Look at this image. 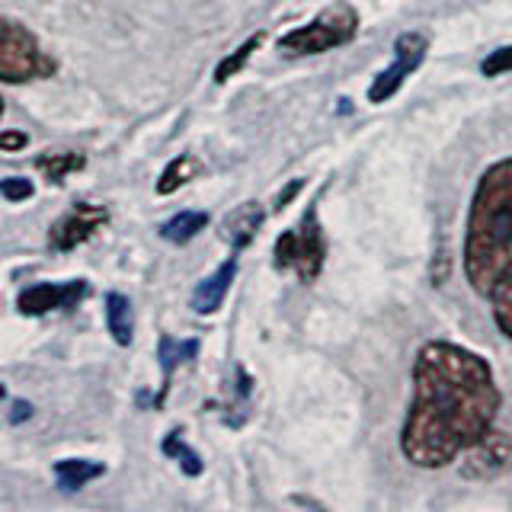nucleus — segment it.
<instances>
[{"mask_svg": "<svg viewBox=\"0 0 512 512\" xmlns=\"http://www.w3.org/2000/svg\"><path fill=\"white\" fill-rule=\"evenodd\" d=\"M496 410L500 388L487 359L464 346L432 340L416 356L413 404L400 432V452L416 468H445L487 436Z\"/></svg>", "mask_w": 512, "mask_h": 512, "instance_id": "f257e3e1", "label": "nucleus"}, {"mask_svg": "<svg viewBox=\"0 0 512 512\" xmlns=\"http://www.w3.org/2000/svg\"><path fill=\"white\" fill-rule=\"evenodd\" d=\"M464 276L484 298L512 279V157L496 160L477 180L464 234Z\"/></svg>", "mask_w": 512, "mask_h": 512, "instance_id": "f03ea898", "label": "nucleus"}, {"mask_svg": "<svg viewBox=\"0 0 512 512\" xmlns=\"http://www.w3.org/2000/svg\"><path fill=\"white\" fill-rule=\"evenodd\" d=\"M359 32V13L352 4H333L324 7L308 26H298L292 32H285L279 39V52L288 58H301V55H324L340 48L346 42L356 39Z\"/></svg>", "mask_w": 512, "mask_h": 512, "instance_id": "7ed1b4c3", "label": "nucleus"}, {"mask_svg": "<svg viewBox=\"0 0 512 512\" xmlns=\"http://www.w3.org/2000/svg\"><path fill=\"white\" fill-rule=\"evenodd\" d=\"M55 71V58L42 52L39 39L16 20H4V29H0V80L26 84V80L55 77Z\"/></svg>", "mask_w": 512, "mask_h": 512, "instance_id": "20e7f679", "label": "nucleus"}, {"mask_svg": "<svg viewBox=\"0 0 512 512\" xmlns=\"http://www.w3.org/2000/svg\"><path fill=\"white\" fill-rule=\"evenodd\" d=\"M327 263V237L317 221V208L301 218L298 228L276 237V269L295 272L301 282H314Z\"/></svg>", "mask_w": 512, "mask_h": 512, "instance_id": "39448f33", "label": "nucleus"}, {"mask_svg": "<svg viewBox=\"0 0 512 512\" xmlns=\"http://www.w3.org/2000/svg\"><path fill=\"white\" fill-rule=\"evenodd\" d=\"M426 52H429V39L423 36V32H404V36L394 42V64L391 68H384L372 80V87H368V100L388 103L391 96L404 87V80L426 61Z\"/></svg>", "mask_w": 512, "mask_h": 512, "instance_id": "423d86ee", "label": "nucleus"}, {"mask_svg": "<svg viewBox=\"0 0 512 512\" xmlns=\"http://www.w3.org/2000/svg\"><path fill=\"white\" fill-rule=\"evenodd\" d=\"M512 464V439L500 429H490L484 439H477L471 448H464L461 474L468 480H493Z\"/></svg>", "mask_w": 512, "mask_h": 512, "instance_id": "0eeeda50", "label": "nucleus"}, {"mask_svg": "<svg viewBox=\"0 0 512 512\" xmlns=\"http://www.w3.org/2000/svg\"><path fill=\"white\" fill-rule=\"evenodd\" d=\"M90 292L87 279H71V282H39L29 285L26 292L16 298V308L26 317H42L48 311H68L77 308V301H84Z\"/></svg>", "mask_w": 512, "mask_h": 512, "instance_id": "6e6552de", "label": "nucleus"}, {"mask_svg": "<svg viewBox=\"0 0 512 512\" xmlns=\"http://www.w3.org/2000/svg\"><path fill=\"white\" fill-rule=\"evenodd\" d=\"M109 221V212L103 205H90V202H77L71 212H64L55 224L52 231H48V240H52V247L68 253L80 244H87V240L103 228Z\"/></svg>", "mask_w": 512, "mask_h": 512, "instance_id": "1a4fd4ad", "label": "nucleus"}, {"mask_svg": "<svg viewBox=\"0 0 512 512\" xmlns=\"http://www.w3.org/2000/svg\"><path fill=\"white\" fill-rule=\"evenodd\" d=\"M234 253H231V260H224L212 276L196 285V292H192V311L196 314H215L221 308V301H224V295H228V288L237 276V256Z\"/></svg>", "mask_w": 512, "mask_h": 512, "instance_id": "9d476101", "label": "nucleus"}, {"mask_svg": "<svg viewBox=\"0 0 512 512\" xmlns=\"http://www.w3.org/2000/svg\"><path fill=\"white\" fill-rule=\"evenodd\" d=\"M263 221H266V212H263V205L260 202H244V205H237L234 212L224 218V240H231V247L234 250H244L250 240L256 237V231L263 228Z\"/></svg>", "mask_w": 512, "mask_h": 512, "instance_id": "9b49d317", "label": "nucleus"}, {"mask_svg": "<svg viewBox=\"0 0 512 512\" xmlns=\"http://www.w3.org/2000/svg\"><path fill=\"white\" fill-rule=\"evenodd\" d=\"M199 356V343L196 340H173V336H160V343H157V359H160V368H164V384H160V394L154 404L160 407L164 404V397L170 391V378L176 372V365H183V362H192Z\"/></svg>", "mask_w": 512, "mask_h": 512, "instance_id": "f8f14e48", "label": "nucleus"}, {"mask_svg": "<svg viewBox=\"0 0 512 512\" xmlns=\"http://www.w3.org/2000/svg\"><path fill=\"white\" fill-rule=\"evenodd\" d=\"M106 468L100 461H87V458H64L55 464V480H58V487L64 493H74L80 487H87L90 480L96 477H103Z\"/></svg>", "mask_w": 512, "mask_h": 512, "instance_id": "ddd939ff", "label": "nucleus"}, {"mask_svg": "<svg viewBox=\"0 0 512 512\" xmlns=\"http://www.w3.org/2000/svg\"><path fill=\"white\" fill-rule=\"evenodd\" d=\"M106 327L112 333V340L119 346H128L135 336V314H132V301L119 292L106 295Z\"/></svg>", "mask_w": 512, "mask_h": 512, "instance_id": "4468645a", "label": "nucleus"}, {"mask_svg": "<svg viewBox=\"0 0 512 512\" xmlns=\"http://www.w3.org/2000/svg\"><path fill=\"white\" fill-rule=\"evenodd\" d=\"M205 228H208L205 212H180L160 224V237L170 240V244H189V240L199 237V231H205Z\"/></svg>", "mask_w": 512, "mask_h": 512, "instance_id": "2eb2a0df", "label": "nucleus"}, {"mask_svg": "<svg viewBox=\"0 0 512 512\" xmlns=\"http://www.w3.org/2000/svg\"><path fill=\"white\" fill-rule=\"evenodd\" d=\"M87 157L84 154H74V151H64V154H42L36 160V167L45 173L48 183H64V176L74 173V170H84Z\"/></svg>", "mask_w": 512, "mask_h": 512, "instance_id": "dca6fc26", "label": "nucleus"}, {"mask_svg": "<svg viewBox=\"0 0 512 512\" xmlns=\"http://www.w3.org/2000/svg\"><path fill=\"white\" fill-rule=\"evenodd\" d=\"M196 170H199L196 157H189V154L170 160V167L160 173V180H157V192H160V196H170V192H176L183 183H189Z\"/></svg>", "mask_w": 512, "mask_h": 512, "instance_id": "f3484780", "label": "nucleus"}, {"mask_svg": "<svg viewBox=\"0 0 512 512\" xmlns=\"http://www.w3.org/2000/svg\"><path fill=\"white\" fill-rule=\"evenodd\" d=\"M164 455L180 461V468H183L189 477H199V474H202V468H205L202 458H199L196 452H192V448L180 439V432H170V436L164 439Z\"/></svg>", "mask_w": 512, "mask_h": 512, "instance_id": "a211bd4d", "label": "nucleus"}, {"mask_svg": "<svg viewBox=\"0 0 512 512\" xmlns=\"http://www.w3.org/2000/svg\"><path fill=\"white\" fill-rule=\"evenodd\" d=\"M260 42H263V32H256V36H250L244 45H240L237 48V52L234 55H228V58H224L221 64H218V71H215V80H218V84H228V80L240 71V68H244V64L250 61V55L256 52V48H260Z\"/></svg>", "mask_w": 512, "mask_h": 512, "instance_id": "6ab92c4d", "label": "nucleus"}, {"mask_svg": "<svg viewBox=\"0 0 512 512\" xmlns=\"http://www.w3.org/2000/svg\"><path fill=\"white\" fill-rule=\"evenodd\" d=\"M493 301V320L496 327H500V333H506L512 340V279H506L496 292L490 295Z\"/></svg>", "mask_w": 512, "mask_h": 512, "instance_id": "aec40b11", "label": "nucleus"}, {"mask_svg": "<svg viewBox=\"0 0 512 512\" xmlns=\"http://www.w3.org/2000/svg\"><path fill=\"white\" fill-rule=\"evenodd\" d=\"M509 71H512V45L496 48V52H490L484 58V64H480V74H484V77H500V74H509Z\"/></svg>", "mask_w": 512, "mask_h": 512, "instance_id": "412c9836", "label": "nucleus"}, {"mask_svg": "<svg viewBox=\"0 0 512 512\" xmlns=\"http://www.w3.org/2000/svg\"><path fill=\"white\" fill-rule=\"evenodd\" d=\"M32 192H36V186H32V180H23V176H7V180L0 183V196L7 202H26L32 199Z\"/></svg>", "mask_w": 512, "mask_h": 512, "instance_id": "4be33fe9", "label": "nucleus"}, {"mask_svg": "<svg viewBox=\"0 0 512 512\" xmlns=\"http://www.w3.org/2000/svg\"><path fill=\"white\" fill-rule=\"evenodd\" d=\"M26 144H29V138L23 132H4V135H0V148H4L7 154L26 148Z\"/></svg>", "mask_w": 512, "mask_h": 512, "instance_id": "5701e85b", "label": "nucleus"}, {"mask_svg": "<svg viewBox=\"0 0 512 512\" xmlns=\"http://www.w3.org/2000/svg\"><path fill=\"white\" fill-rule=\"evenodd\" d=\"M29 416H32V407L26 404V400H13V413H10V423L16 426V423L29 420Z\"/></svg>", "mask_w": 512, "mask_h": 512, "instance_id": "b1692460", "label": "nucleus"}, {"mask_svg": "<svg viewBox=\"0 0 512 512\" xmlns=\"http://www.w3.org/2000/svg\"><path fill=\"white\" fill-rule=\"evenodd\" d=\"M301 189V180H292V186H288L285 192H282V196H279V202H276V208H285L288 202H292L295 199V192Z\"/></svg>", "mask_w": 512, "mask_h": 512, "instance_id": "393cba45", "label": "nucleus"}]
</instances>
